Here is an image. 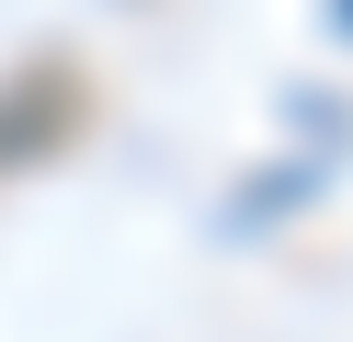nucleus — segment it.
Wrapping results in <instances>:
<instances>
[{"instance_id": "obj_1", "label": "nucleus", "mask_w": 353, "mask_h": 342, "mask_svg": "<svg viewBox=\"0 0 353 342\" xmlns=\"http://www.w3.org/2000/svg\"><path fill=\"white\" fill-rule=\"evenodd\" d=\"M342 23H353V0H342Z\"/></svg>"}]
</instances>
